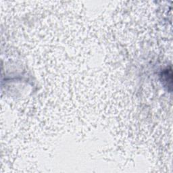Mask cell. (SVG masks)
I'll return each mask as SVG.
<instances>
[{
    "mask_svg": "<svg viewBox=\"0 0 173 173\" xmlns=\"http://www.w3.org/2000/svg\"><path fill=\"white\" fill-rule=\"evenodd\" d=\"M172 77V70L171 69L170 70H167L166 71H164L163 73H162V81H163V82H168V86H169V87H171V86L169 85L168 83V82H170V84L172 85V78H169L168 77Z\"/></svg>",
    "mask_w": 173,
    "mask_h": 173,
    "instance_id": "1",
    "label": "cell"
}]
</instances>
